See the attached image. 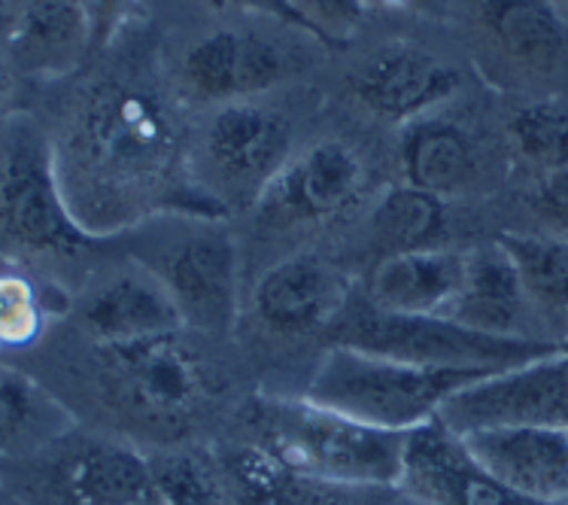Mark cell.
Here are the masks:
<instances>
[{
  "label": "cell",
  "instance_id": "1",
  "mask_svg": "<svg viewBox=\"0 0 568 505\" xmlns=\"http://www.w3.org/2000/svg\"><path fill=\"white\" fill-rule=\"evenodd\" d=\"M61 192L89 235L122 232L168 208L216 220L222 201L183 180V138L174 113L146 85L122 77L94 80L70 110L52 147Z\"/></svg>",
  "mask_w": 568,
  "mask_h": 505
},
{
  "label": "cell",
  "instance_id": "2",
  "mask_svg": "<svg viewBox=\"0 0 568 505\" xmlns=\"http://www.w3.org/2000/svg\"><path fill=\"white\" fill-rule=\"evenodd\" d=\"M255 445L280 463L337 487H398L407 433L381 430L311 400H255L246 408Z\"/></svg>",
  "mask_w": 568,
  "mask_h": 505
},
{
  "label": "cell",
  "instance_id": "3",
  "mask_svg": "<svg viewBox=\"0 0 568 505\" xmlns=\"http://www.w3.org/2000/svg\"><path fill=\"white\" fill-rule=\"evenodd\" d=\"M487 375L493 368H435L332 344L316 365L304 400L368 426L414 433L438 417L453 393Z\"/></svg>",
  "mask_w": 568,
  "mask_h": 505
},
{
  "label": "cell",
  "instance_id": "4",
  "mask_svg": "<svg viewBox=\"0 0 568 505\" xmlns=\"http://www.w3.org/2000/svg\"><path fill=\"white\" fill-rule=\"evenodd\" d=\"M335 344L435 368H514L559 351L557 341L505 339L468 330L444 314H383L372 305L347 311L335 323Z\"/></svg>",
  "mask_w": 568,
  "mask_h": 505
},
{
  "label": "cell",
  "instance_id": "5",
  "mask_svg": "<svg viewBox=\"0 0 568 505\" xmlns=\"http://www.w3.org/2000/svg\"><path fill=\"white\" fill-rule=\"evenodd\" d=\"M98 381L106 402L152 433L174 435L204 402V365L183 332L98 347Z\"/></svg>",
  "mask_w": 568,
  "mask_h": 505
},
{
  "label": "cell",
  "instance_id": "6",
  "mask_svg": "<svg viewBox=\"0 0 568 505\" xmlns=\"http://www.w3.org/2000/svg\"><path fill=\"white\" fill-rule=\"evenodd\" d=\"M0 229L12 244L49 256H77L92 241L64 201L52 143L28 122L0 138Z\"/></svg>",
  "mask_w": 568,
  "mask_h": 505
},
{
  "label": "cell",
  "instance_id": "7",
  "mask_svg": "<svg viewBox=\"0 0 568 505\" xmlns=\"http://www.w3.org/2000/svg\"><path fill=\"white\" fill-rule=\"evenodd\" d=\"M438 417L456 435L484 426L568 430V353L554 351L480 377L453 393Z\"/></svg>",
  "mask_w": 568,
  "mask_h": 505
},
{
  "label": "cell",
  "instance_id": "8",
  "mask_svg": "<svg viewBox=\"0 0 568 505\" xmlns=\"http://www.w3.org/2000/svg\"><path fill=\"white\" fill-rule=\"evenodd\" d=\"M365 186L362 155L344 141H320L286 159L253 201L271 229L320 225L349 211Z\"/></svg>",
  "mask_w": 568,
  "mask_h": 505
},
{
  "label": "cell",
  "instance_id": "9",
  "mask_svg": "<svg viewBox=\"0 0 568 505\" xmlns=\"http://www.w3.org/2000/svg\"><path fill=\"white\" fill-rule=\"evenodd\" d=\"M398 487L423 505H568L517 494L501 484L468 454L463 438L442 417L407 433Z\"/></svg>",
  "mask_w": 568,
  "mask_h": 505
},
{
  "label": "cell",
  "instance_id": "10",
  "mask_svg": "<svg viewBox=\"0 0 568 505\" xmlns=\"http://www.w3.org/2000/svg\"><path fill=\"white\" fill-rule=\"evenodd\" d=\"M159 277L192 330L222 335L237 320V244L207 225L176 241L162 259Z\"/></svg>",
  "mask_w": 568,
  "mask_h": 505
},
{
  "label": "cell",
  "instance_id": "11",
  "mask_svg": "<svg viewBox=\"0 0 568 505\" xmlns=\"http://www.w3.org/2000/svg\"><path fill=\"white\" fill-rule=\"evenodd\" d=\"M292 150L290 119L265 104H255L253 98L222 104L204 131V153L210 168L237 192H258L267 180L286 165Z\"/></svg>",
  "mask_w": 568,
  "mask_h": 505
},
{
  "label": "cell",
  "instance_id": "12",
  "mask_svg": "<svg viewBox=\"0 0 568 505\" xmlns=\"http://www.w3.org/2000/svg\"><path fill=\"white\" fill-rule=\"evenodd\" d=\"M292 71L290 52L253 31L220 28L183 55V83L197 101L232 104L271 92Z\"/></svg>",
  "mask_w": 568,
  "mask_h": 505
},
{
  "label": "cell",
  "instance_id": "13",
  "mask_svg": "<svg viewBox=\"0 0 568 505\" xmlns=\"http://www.w3.org/2000/svg\"><path fill=\"white\" fill-rule=\"evenodd\" d=\"M349 283L328 259L298 253L277 262L255 283L253 307L277 335H314L347 311Z\"/></svg>",
  "mask_w": 568,
  "mask_h": 505
},
{
  "label": "cell",
  "instance_id": "14",
  "mask_svg": "<svg viewBox=\"0 0 568 505\" xmlns=\"http://www.w3.org/2000/svg\"><path fill=\"white\" fill-rule=\"evenodd\" d=\"M150 457L122 442L85 438L47 466L43 499L49 505H138L152 499Z\"/></svg>",
  "mask_w": 568,
  "mask_h": 505
},
{
  "label": "cell",
  "instance_id": "15",
  "mask_svg": "<svg viewBox=\"0 0 568 505\" xmlns=\"http://www.w3.org/2000/svg\"><path fill=\"white\" fill-rule=\"evenodd\" d=\"M459 438L489 475L517 494L568 503V430L484 426Z\"/></svg>",
  "mask_w": 568,
  "mask_h": 505
},
{
  "label": "cell",
  "instance_id": "16",
  "mask_svg": "<svg viewBox=\"0 0 568 505\" xmlns=\"http://www.w3.org/2000/svg\"><path fill=\"white\" fill-rule=\"evenodd\" d=\"M349 85L374 117L417 122L459 89V73L423 49L393 47L365 61Z\"/></svg>",
  "mask_w": 568,
  "mask_h": 505
},
{
  "label": "cell",
  "instance_id": "17",
  "mask_svg": "<svg viewBox=\"0 0 568 505\" xmlns=\"http://www.w3.org/2000/svg\"><path fill=\"white\" fill-rule=\"evenodd\" d=\"M80 323L82 332L94 341V347L131 344L186 330L168 286L159 274L150 271H122L94 286L82 299Z\"/></svg>",
  "mask_w": 568,
  "mask_h": 505
},
{
  "label": "cell",
  "instance_id": "18",
  "mask_svg": "<svg viewBox=\"0 0 568 505\" xmlns=\"http://www.w3.org/2000/svg\"><path fill=\"white\" fill-rule=\"evenodd\" d=\"M532 307L508 253L499 244H487L465 253L463 283L444 317L487 335L538 339L529 332Z\"/></svg>",
  "mask_w": 568,
  "mask_h": 505
},
{
  "label": "cell",
  "instance_id": "19",
  "mask_svg": "<svg viewBox=\"0 0 568 505\" xmlns=\"http://www.w3.org/2000/svg\"><path fill=\"white\" fill-rule=\"evenodd\" d=\"M465 253L444 248L386 253L365 277V305L383 314H447L459 293Z\"/></svg>",
  "mask_w": 568,
  "mask_h": 505
},
{
  "label": "cell",
  "instance_id": "20",
  "mask_svg": "<svg viewBox=\"0 0 568 505\" xmlns=\"http://www.w3.org/2000/svg\"><path fill=\"white\" fill-rule=\"evenodd\" d=\"M480 24L501 55L526 71H554L568 55V22L554 0H484Z\"/></svg>",
  "mask_w": 568,
  "mask_h": 505
},
{
  "label": "cell",
  "instance_id": "21",
  "mask_svg": "<svg viewBox=\"0 0 568 505\" xmlns=\"http://www.w3.org/2000/svg\"><path fill=\"white\" fill-rule=\"evenodd\" d=\"M407 125L410 129L402 143L405 183L426 189L438 199H447L475 180V147L459 125H453L447 119L429 117L407 122Z\"/></svg>",
  "mask_w": 568,
  "mask_h": 505
},
{
  "label": "cell",
  "instance_id": "22",
  "mask_svg": "<svg viewBox=\"0 0 568 505\" xmlns=\"http://www.w3.org/2000/svg\"><path fill=\"white\" fill-rule=\"evenodd\" d=\"M68 430V412L34 377L0 365V457H34L59 445Z\"/></svg>",
  "mask_w": 568,
  "mask_h": 505
},
{
  "label": "cell",
  "instance_id": "23",
  "mask_svg": "<svg viewBox=\"0 0 568 505\" xmlns=\"http://www.w3.org/2000/svg\"><path fill=\"white\" fill-rule=\"evenodd\" d=\"M229 475L241 505H344L349 491L292 469L258 445L234 451Z\"/></svg>",
  "mask_w": 568,
  "mask_h": 505
},
{
  "label": "cell",
  "instance_id": "24",
  "mask_svg": "<svg viewBox=\"0 0 568 505\" xmlns=\"http://www.w3.org/2000/svg\"><path fill=\"white\" fill-rule=\"evenodd\" d=\"M372 225L377 241L389 253L438 248L447 229V204L426 189L402 183L383 192Z\"/></svg>",
  "mask_w": 568,
  "mask_h": 505
},
{
  "label": "cell",
  "instance_id": "25",
  "mask_svg": "<svg viewBox=\"0 0 568 505\" xmlns=\"http://www.w3.org/2000/svg\"><path fill=\"white\" fill-rule=\"evenodd\" d=\"M514 262L520 274L526 293L532 305L547 314H568V241L566 238L545 235H520V232H505L496 241Z\"/></svg>",
  "mask_w": 568,
  "mask_h": 505
},
{
  "label": "cell",
  "instance_id": "26",
  "mask_svg": "<svg viewBox=\"0 0 568 505\" xmlns=\"http://www.w3.org/2000/svg\"><path fill=\"white\" fill-rule=\"evenodd\" d=\"M12 47L22 52V59L49 68L77 61L82 49H89L77 0H28Z\"/></svg>",
  "mask_w": 568,
  "mask_h": 505
},
{
  "label": "cell",
  "instance_id": "27",
  "mask_svg": "<svg viewBox=\"0 0 568 505\" xmlns=\"http://www.w3.org/2000/svg\"><path fill=\"white\" fill-rule=\"evenodd\" d=\"M510 141L541 171L568 168V101L545 98L520 107L510 117Z\"/></svg>",
  "mask_w": 568,
  "mask_h": 505
},
{
  "label": "cell",
  "instance_id": "28",
  "mask_svg": "<svg viewBox=\"0 0 568 505\" xmlns=\"http://www.w3.org/2000/svg\"><path fill=\"white\" fill-rule=\"evenodd\" d=\"M150 463L155 494L164 505H234L220 475L197 454L171 451V454L150 457Z\"/></svg>",
  "mask_w": 568,
  "mask_h": 505
},
{
  "label": "cell",
  "instance_id": "29",
  "mask_svg": "<svg viewBox=\"0 0 568 505\" xmlns=\"http://www.w3.org/2000/svg\"><path fill=\"white\" fill-rule=\"evenodd\" d=\"M47 305L37 283L22 271H0V347L19 351L40 339Z\"/></svg>",
  "mask_w": 568,
  "mask_h": 505
},
{
  "label": "cell",
  "instance_id": "30",
  "mask_svg": "<svg viewBox=\"0 0 568 505\" xmlns=\"http://www.w3.org/2000/svg\"><path fill=\"white\" fill-rule=\"evenodd\" d=\"M295 10L311 28V37L328 49H341L349 43L368 12V0H292Z\"/></svg>",
  "mask_w": 568,
  "mask_h": 505
},
{
  "label": "cell",
  "instance_id": "31",
  "mask_svg": "<svg viewBox=\"0 0 568 505\" xmlns=\"http://www.w3.org/2000/svg\"><path fill=\"white\" fill-rule=\"evenodd\" d=\"M535 220L545 225V235L568 241V168L541 171L529 199Z\"/></svg>",
  "mask_w": 568,
  "mask_h": 505
},
{
  "label": "cell",
  "instance_id": "32",
  "mask_svg": "<svg viewBox=\"0 0 568 505\" xmlns=\"http://www.w3.org/2000/svg\"><path fill=\"white\" fill-rule=\"evenodd\" d=\"M89 34V49H104L122 31L128 16L134 10V0H77Z\"/></svg>",
  "mask_w": 568,
  "mask_h": 505
},
{
  "label": "cell",
  "instance_id": "33",
  "mask_svg": "<svg viewBox=\"0 0 568 505\" xmlns=\"http://www.w3.org/2000/svg\"><path fill=\"white\" fill-rule=\"evenodd\" d=\"M210 7L216 10H241V12H262V16H271V19H280V22L298 28L304 34H311V28L302 19V12L295 10L292 0H207Z\"/></svg>",
  "mask_w": 568,
  "mask_h": 505
},
{
  "label": "cell",
  "instance_id": "34",
  "mask_svg": "<svg viewBox=\"0 0 568 505\" xmlns=\"http://www.w3.org/2000/svg\"><path fill=\"white\" fill-rule=\"evenodd\" d=\"M24 3L28 0H0V43L3 40L12 43V37L19 31V24H22Z\"/></svg>",
  "mask_w": 568,
  "mask_h": 505
},
{
  "label": "cell",
  "instance_id": "35",
  "mask_svg": "<svg viewBox=\"0 0 568 505\" xmlns=\"http://www.w3.org/2000/svg\"><path fill=\"white\" fill-rule=\"evenodd\" d=\"M374 3H381L383 10H393V12H398V10H405V7H410V3H414V0H374Z\"/></svg>",
  "mask_w": 568,
  "mask_h": 505
},
{
  "label": "cell",
  "instance_id": "36",
  "mask_svg": "<svg viewBox=\"0 0 568 505\" xmlns=\"http://www.w3.org/2000/svg\"><path fill=\"white\" fill-rule=\"evenodd\" d=\"M559 351H566L568 353V314H566V326H562V335H559Z\"/></svg>",
  "mask_w": 568,
  "mask_h": 505
},
{
  "label": "cell",
  "instance_id": "37",
  "mask_svg": "<svg viewBox=\"0 0 568 505\" xmlns=\"http://www.w3.org/2000/svg\"><path fill=\"white\" fill-rule=\"evenodd\" d=\"M3 94H7V77L0 71V104H3Z\"/></svg>",
  "mask_w": 568,
  "mask_h": 505
},
{
  "label": "cell",
  "instance_id": "38",
  "mask_svg": "<svg viewBox=\"0 0 568 505\" xmlns=\"http://www.w3.org/2000/svg\"><path fill=\"white\" fill-rule=\"evenodd\" d=\"M138 505H164V503L159 499V496H152V499H143V503H138Z\"/></svg>",
  "mask_w": 568,
  "mask_h": 505
},
{
  "label": "cell",
  "instance_id": "39",
  "mask_svg": "<svg viewBox=\"0 0 568 505\" xmlns=\"http://www.w3.org/2000/svg\"><path fill=\"white\" fill-rule=\"evenodd\" d=\"M398 505H423V503H419V499H414V496L405 494V503H398Z\"/></svg>",
  "mask_w": 568,
  "mask_h": 505
}]
</instances>
